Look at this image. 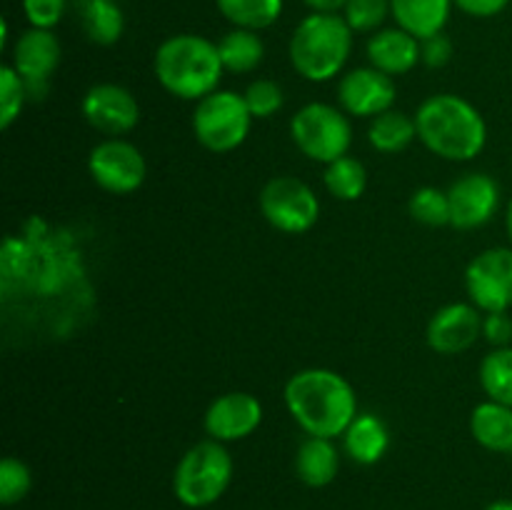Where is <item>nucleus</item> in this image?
<instances>
[{
    "mask_svg": "<svg viewBox=\"0 0 512 510\" xmlns=\"http://www.w3.org/2000/svg\"><path fill=\"white\" fill-rule=\"evenodd\" d=\"M285 408L313 438H338L358 418V398L348 380L328 368H305L285 383Z\"/></svg>",
    "mask_w": 512,
    "mask_h": 510,
    "instance_id": "f257e3e1",
    "label": "nucleus"
},
{
    "mask_svg": "<svg viewBox=\"0 0 512 510\" xmlns=\"http://www.w3.org/2000/svg\"><path fill=\"white\" fill-rule=\"evenodd\" d=\"M418 138L438 158L465 163L483 153L488 125L473 103L453 93H438L423 100L415 113Z\"/></svg>",
    "mask_w": 512,
    "mask_h": 510,
    "instance_id": "f03ea898",
    "label": "nucleus"
},
{
    "mask_svg": "<svg viewBox=\"0 0 512 510\" xmlns=\"http://www.w3.org/2000/svg\"><path fill=\"white\" fill-rule=\"evenodd\" d=\"M155 78L170 95L183 100H203L215 93L223 78L218 43L195 33L170 35L155 50Z\"/></svg>",
    "mask_w": 512,
    "mask_h": 510,
    "instance_id": "7ed1b4c3",
    "label": "nucleus"
},
{
    "mask_svg": "<svg viewBox=\"0 0 512 510\" xmlns=\"http://www.w3.org/2000/svg\"><path fill=\"white\" fill-rule=\"evenodd\" d=\"M353 50V28L338 13H310L290 38V63L310 83H328L345 68Z\"/></svg>",
    "mask_w": 512,
    "mask_h": 510,
    "instance_id": "20e7f679",
    "label": "nucleus"
},
{
    "mask_svg": "<svg viewBox=\"0 0 512 510\" xmlns=\"http://www.w3.org/2000/svg\"><path fill=\"white\" fill-rule=\"evenodd\" d=\"M233 480V458L218 440L195 443L180 458L173 473V493L188 508H208L218 503Z\"/></svg>",
    "mask_w": 512,
    "mask_h": 510,
    "instance_id": "39448f33",
    "label": "nucleus"
},
{
    "mask_svg": "<svg viewBox=\"0 0 512 510\" xmlns=\"http://www.w3.org/2000/svg\"><path fill=\"white\" fill-rule=\"evenodd\" d=\"M290 138L315 163H333L348 155L353 128L345 110L328 103H308L290 120Z\"/></svg>",
    "mask_w": 512,
    "mask_h": 510,
    "instance_id": "423d86ee",
    "label": "nucleus"
},
{
    "mask_svg": "<svg viewBox=\"0 0 512 510\" xmlns=\"http://www.w3.org/2000/svg\"><path fill=\"white\" fill-rule=\"evenodd\" d=\"M253 125L245 98L233 90H215L198 100L193 113V133L205 150L230 153L245 143Z\"/></svg>",
    "mask_w": 512,
    "mask_h": 510,
    "instance_id": "0eeeda50",
    "label": "nucleus"
},
{
    "mask_svg": "<svg viewBox=\"0 0 512 510\" xmlns=\"http://www.w3.org/2000/svg\"><path fill=\"white\" fill-rule=\"evenodd\" d=\"M260 213L280 233L303 235L318 223L320 200L305 180L278 175L260 190Z\"/></svg>",
    "mask_w": 512,
    "mask_h": 510,
    "instance_id": "6e6552de",
    "label": "nucleus"
},
{
    "mask_svg": "<svg viewBox=\"0 0 512 510\" xmlns=\"http://www.w3.org/2000/svg\"><path fill=\"white\" fill-rule=\"evenodd\" d=\"M465 288L475 308L503 313L512 308V248H488L465 268Z\"/></svg>",
    "mask_w": 512,
    "mask_h": 510,
    "instance_id": "1a4fd4ad",
    "label": "nucleus"
},
{
    "mask_svg": "<svg viewBox=\"0 0 512 510\" xmlns=\"http://www.w3.org/2000/svg\"><path fill=\"white\" fill-rule=\"evenodd\" d=\"M88 170L95 185L113 195H130L145 183L148 165L143 153L133 143L120 138H108L90 150Z\"/></svg>",
    "mask_w": 512,
    "mask_h": 510,
    "instance_id": "9d476101",
    "label": "nucleus"
},
{
    "mask_svg": "<svg viewBox=\"0 0 512 510\" xmlns=\"http://www.w3.org/2000/svg\"><path fill=\"white\" fill-rule=\"evenodd\" d=\"M83 118L103 135L118 138L130 133L140 120V105L128 88L115 83H98L83 95Z\"/></svg>",
    "mask_w": 512,
    "mask_h": 510,
    "instance_id": "9b49d317",
    "label": "nucleus"
},
{
    "mask_svg": "<svg viewBox=\"0 0 512 510\" xmlns=\"http://www.w3.org/2000/svg\"><path fill=\"white\" fill-rule=\"evenodd\" d=\"M395 95V80L373 65L350 70L338 83L340 108L358 118H378L380 113L393 108Z\"/></svg>",
    "mask_w": 512,
    "mask_h": 510,
    "instance_id": "f8f14e48",
    "label": "nucleus"
},
{
    "mask_svg": "<svg viewBox=\"0 0 512 510\" xmlns=\"http://www.w3.org/2000/svg\"><path fill=\"white\" fill-rule=\"evenodd\" d=\"M450 225L458 230H475L490 223L500 208V185L485 173H468L448 190Z\"/></svg>",
    "mask_w": 512,
    "mask_h": 510,
    "instance_id": "ddd939ff",
    "label": "nucleus"
},
{
    "mask_svg": "<svg viewBox=\"0 0 512 510\" xmlns=\"http://www.w3.org/2000/svg\"><path fill=\"white\" fill-rule=\"evenodd\" d=\"M263 423V405L255 395L240 393H225L215 398L208 405L203 418L205 433L218 443H233V440H243L253 435Z\"/></svg>",
    "mask_w": 512,
    "mask_h": 510,
    "instance_id": "4468645a",
    "label": "nucleus"
},
{
    "mask_svg": "<svg viewBox=\"0 0 512 510\" xmlns=\"http://www.w3.org/2000/svg\"><path fill=\"white\" fill-rule=\"evenodd\" d=\"M483 335L480 308L473 303H450L428 323V345L440 355H460Z\"/></svg>",
    "mask_w": 512,
    "mask_h": 510,
    "instance_id": "2eb2a0df",
    "label": "nucleus"
},
{
    "mask_svg": "<svg viewBox=\"0 0 512 510\" xmlns=\"http://www.w3.org/2000/svg\"><path fill=\"white\" fill-rule=\"evenodd\" d=\"M13 65L20 78L28 85V93H45L50 75L60 65V40L55 38L53 30L30 28L18 35L13 45Z\"/></svg>",
    "mask_w": 512,
    "mask_h": 510,
    "instance_id": "dca6fc26",
    "label": "nucleus"
},
{
    "mask_svg": "<svg viewBox=\"0 0 512 510\" xmlns=\"http://www.w3.org/2000/svg\"><path fill=\"white\" fill-rule=\"evenodd\" d=\"M365 53L373 68L395 78L410 73L418 65L420 40L403 28H380L378 33L370 35Z\"/></svg>",
    "mask_w": 512,
    "mask_h": 510,
    "instance_id": "f3484780",
    "label": "nucleus"
},
{
    "mask_svg": "<svg viewBox=\"0 0 512 510\" xmlns=\"http://www.w3.org/2000/svg\"><path fill=\"white\" fill-rule=\"evenodd\" d=\"M390 10L398 28L408 30L418 40L443 33L450 20L453 0H390Z\"/></svg>",
    "mask_w": 512,
    "mask_h": 510,
    "instance_id": "a211bd4d",
    "label": "nucleus"
},
{
    "mask_svg": "<svg viewBox=\"0 0 512 510\" xmlns=\"http://www.w3.org/2000/svg\"><path fill=\"white\" fill-rule=\"evenodd\" d=\"M340 470V453L330 438L303 440V445L295 453V473L308 488H325L335 480Z\"/></svg>",
    "mask_w": 512,
    "mask_h": 510,
    "instance_id": "6ab92c4d",
    "label": "nucleus"
},
{
    "mask_svg": "<svg viewBox=\"0 0 512 510\" xmlns=\"http://www.w3.org/2000/svg\"><path fill=\"white\" fill-rule=\"evenodd\" d=\"M470 433L485 450L512 453V408L495 400L475 405L470 415Z\"/></svg>",
    "mask_w": 512,
    "mask_h": 510,
    "instance_id": "aec40b11",
    "label": "nucleus"
},
{
    "mask_svg": "<svg viewBox=\"0 0 512 510\" xmlns=\"http://www.w3.org/2000/svg\"><path fill=\"white\" fill-rule=\"evenodd\" d=\"M388 445V428L375 415H358L343 433L345 455L358 465H375L388 453Z\"/></svg>",
    "mask_w": 512,
    "mask_h": 510,
    "instance_id": "412c9836",
    "label": "nucleus"
},
{
    "mask_svg": "<svg viewBox=\"0 0 512 510\" xmlns=\"http://www.w3.org/2000/svg\"><path fill=\"white\" fill-rule=\"evenodd\" d=\"M220 60L228 73H253L265 58V45L258 30L233 28L218 43Z\"/></svg>",
    "mask_w": 512,
    "mask_h": 510,
    "instance_id": "4be33fe9",
    "label": "nucleus"
},
{
    "mask_svg": "<svg viewBox=\"0 0 512 510\" xmlns=\"http://www.w3.org/2000/svg\"><path fill=\"white\" fill-rule=\"evenodd\" d=\"M83 30L93 43L113 45L123 35V10L115 0H78Z\"/></svg>",
    "mask_w": 512,
    "mask_h": 510,
    "instance_id": "5701e85b",
    "label": "nucleus"
},
{
    "mask_svg": "<svg viewBox=\"0 0 512 510\" xmlns=\"http://www.w3.org/2000/svg\"><path fill=\"white\" fill-rule=\"evenodd\" d=\"M418 138L415 118L405 115L403 110H385L378 118H373L368 130V140L378 153H400Z\"/></svg>",
    "mask_w": 512,
    "mask_h": 510,
    "instance_id": "b1692460",
    "label": "nucleus"
},
{
    "mask_svg": "<svg viewBox=\"0 0 512 510\" xmlns=\"http://www.w3.org/2000/svg\"><path fill=\"white\" fill-rule=\"evenodd\" d=\"M220 15L235 28L265 30L283 13V0H215Z\"/></svg>",
    "mask_w": 512,
    "mask_h": 510,
    "instance_id": "393cba45",
    "label": "nucleus"
},
{
    "mask_svg": "<svg viewBox=\"0 0 512 510\" xmlns=\"http://www.w3.org/2000/svg\"><path fill=\"white\" fill-rule=\"evenodd\" d=\"M323 183L333 198L350 203V200H358L368 188V170L360 160L343 155V158L325 165Z\"/></svg>",
    "mask_w": 512,
    "mask_h": 510,
    "instance_id": "a878e982",
    "label": "nucleus"
},
{
    "mask_svg": "<svg viewBox=\"0 0 512 510\" xmlns=\"http://www.w3.org/2000/svg\"><path fill=\"white\" fill-rule=\"evenodd\" d=\"M480 385L488 400L512 408V348H495L480 363Z\"/></svg>",
    "mask_w": 512,
    "mask_h": 510,
    "instance_id": "bb28decb",
    "label": "nucleus"
},
{
    "mask_svg": "<svg viewBox=\"0 0 512 510\" xmlns=\"http://www.w3.org/2000/svg\"><path fill=\"white\" fill-rule=\"evenodd\" d=\"M410 215L418 223L430 225V228H440V225H450V200L448 193L433 185L418 188L410 198Z\"/></svg>",
    "mask_w": 512,
    "mask_h": 510,
    "instance_id": "cd10ccee",
    "label": "nucleus"
},
{
    "mask_svg": "<svg viewBox=\"0 0 512 510\" xmlns=\"http://www.w3.org/2000/svg\"><path fill=\"white\" fill-rule=\"evenodd\" d=\"M28 98V85L20 78L13 65L0 68V128L8 130L18 120Z\"/></svg>",
    "mask_w": 512,
    "mask_h": 510,
    "instance_id": "c85d7f7f",
    "label": "nucleus"
},
{
    "mask_svg": "<svg viewBox=\"0 0 512 510\" xmlns=\"http://www.w3.org/2000/svg\"><path fill=\"white\" fill-rule=\"evenodd\" d=\"M388 15H393L390 0H348L343 8V18L353 33H378Z\"/></svg>",
    "mask_w": 512,
    "mask_h": 510,
    "instance_id": "c756f323",
    "label": "nucleus"
},
{
    "mask_svg": "<svg viewBox=\"0 0 512 510\" xmlns=\"http://www.w3.org/2000/svg\"><path fill=\"white\" fill-rule=\"evenodd\" d=\"M33 488V475L28 465L18 458H3L0 463V503L15 505Z\"/></svg>",
    "mask_w": 512,
    "mask_h": 510,
    "instance_id": "7c9ffc66",
    "label": "nucleus"
},
{
    "mask_svg": "<svg viewBox=\"0 0 512 510\" xmlns=\"http://www.w3.org/2000/svg\"><path fill=\"white\" fill-rule=\"evenodd\" d=\"M245 105L253 118H273L283 108V88L275 80L260 78L245 88Z\"/></svg>",
    "mask_w": 512,
    "mask_h": 510,
    "instance_id": "2f4dec72",
    "label": "nucleus"
},
{
    "mask_svg": "<svg viewBox=\"0 0 512 510\" xmlns=\"http://www.w3.org/2000/svg\"><path fill=\"white\" fill-rule=\"evenodd\" d=\"M68 0H23V13L30 28L53 30L63 20Z\"/></svg>",
    "mask_w": 512,
    "mask_h": 510,
    "instance_id": "473e14b6",
    "label": "nucleus"
},
{
    "mask_svg": "<svg viewBox=\"0 0 512 510\" xmlns=\"http://www.w3.org/2000/svg\"><path fill=\"white\" fill-rule=\"evenodd\" d=\"M450 58H453V40L445 33L420 40V60L428 68H443V65H448Z\"/></svg>",
    "mask_w": 512,
    "mask_h": 510,
    "instance_id": "72a5a7b5",
    "label": "nucleus"
},
{
    "mask_svg": "<svg viewBox=\"0 0 512 510\" xmlns=\"http://www.w3.org/2000/svg\"><path fill=\"white\" fill-rule=\"evenodd\" d=\"M483 335L495 348H508L512 340V318L508 310H503V313H485Z\"/></svg>",
    "mask_w": 512,
    "mask_h": 510,
    "instance_id": "f704fd0d",
    "label": "nucleus"
},
{
    "mask_svg": "<svg viewBox=\"0 0 512 510\" xmlns=\"http://www.w3.org/2000/svg\"><path fill=\"white\" fill-rule=\"evenodd\" d=\"M510 0H453L455 8L463 10L465 15H473V18H493L500 15L508 8Z\"/></svg>",
    "mask_w": 512,
    "mask_h": 510,
    "instance_id": "c9c22d12",
    "label": "nucleus"
},
{
    "mask_svg": "<svg viewBox=\"0 0 512 510\" xmlns=\"http://www.w3.org/2000/svg\"><path fill=\"white\" fill-rule=\"evenodd\" d=\"M313 13H340L348 5V0H303Z\"/></svg>",
    "mask_w": 512,
    "mask_h": 510,
    "instance_id": "e433bc0d",
    "label": "nucleus"
},
{
    "mask_svg": "<svg viewBox=\"0 0 512 510\" xmlns=\"http://www.w3.org/2000/svg\"><path fill=\"white\" fill-rule=\"evenodd\" d=\"M485 510H512V500H495Z\"/></svg>",
    "mask_w": 512,
    "mask_h": 510,
    "instance_id": "4c0bfd02",
    "label": "nucleus"
},
{
    "mask_svg": "<svg viewBox=\"0 0 512 510\" xmlns=\"http://www.w3.org/2000/svg\"><path fill=\"white\" fill-rule=\"evenodd\" d=\"M505 228H508L510 243H512V200H510V205H508V215H505Z\"/></svg>",
    "mask_w": 512,
    "mask_h": 510,
    "instance_id": "58836bf2",
    "label": "nucleus"
}]
</instances>
